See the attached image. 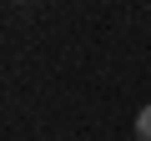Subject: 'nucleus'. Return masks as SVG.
<instances>
[{
  "label": "nucleus",
  "mask_w": 151,
  "mask_h": 141,
  "mask_svg": "<svg viewBox=\"0 0 151 141\" xmlns=\"http://www.w3.org/2000/svg\"><path fill=\"white\" fill-rule=\"evenodd\" d=\"M136 141H151V101L136 111Z\"/></svg>",
  "instance_id": "1"
}]
</instances>
